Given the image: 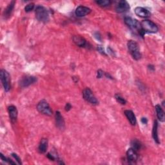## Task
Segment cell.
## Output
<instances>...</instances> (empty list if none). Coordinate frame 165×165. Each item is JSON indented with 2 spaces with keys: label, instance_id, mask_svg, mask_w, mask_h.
I'll use <instances>...</instances> for the list:
<instances>
[{
  "label": "cell",
  "instance_id": "1",
  "mask_svg": "<svg viewBox=\"0 0 165 165\" xmlns=\"http://www.w3.org/2000/svg\"><path fill=\"white\" fill-rule=\"evenodd\" d=\"M125 23L131 30H133L136 32H138L141 36H144L145 34L141 29V23L137 19L130 17H126L125 18Z\"/></svg>",
  "mask_w": 165,
  "mask_h": 165
},
{
  "label": "cell",
  "instance_id": "2",
  "mask_svg": "<svg viewBox=\"0 0 165 165\" xmlns=\"http://www.w3.org/2000/svg\"><path fill=\"white\" fill-rule=\"evenodd\" d=\"M127 46L128 50L132 58L135 60H139L141 58V54L139 48L138 44L134 41L130 40L128 42Z\"/></svg>",
  "mask_w": 165,
  "mask_h": 165
},
{
  "label": "cell",
  "instance_id": "3",
  "mask_svg": "<svg viewBox=\"0 0 165 165\" xmlns=\"http://www.w3.org/2000/svg\"><path fill=\"white\" fill-rule=\"evenodd\" d=\"M36 17L39 21L47 23L49 21V14L48 10L43 6H38L36 8Z\"/></svg>",
  "mask_w": 165,
  "mask_h": 165
},
{
  "label": "cell",
  "instance_id": "4",
  "mask_svg": "<svg viewBox=\"0 0 165 165\" xmlns=\"http://www.w3.org/2000/svg\"><path fill=\"white\" fill-rule=\"evenodd\" d=\"M141 27L144 34L145 33H156L159 30L157 25L150 20L142 21L141 23Z\"/></svg>",
  "mask_w": 165,
  "mask_h": 165
},
{
  "label": "cell",
  "instance_id": "5",
  "mask_svg": "<svg viewBox=\"0 0 165 165\" xmlns=\"http://www.w3.org/2000/svg\"><path fill=\"white\" fill-rule=\"evenodd\" d=\"M0 79H1L3 86L5 92H8L10 89V77L9 74L5 70L0 71Z\"/></svg>",
  "mask_w": 165,
  "mask_h": 165
},
{
  "label": "cell",
  "instance_id": "6",
  "mask_svg": "<svg viewBox=\"0 0 165 165\" xmlns=\"http://www.w3.org/2000/svg\"><path fill=\"white\" fill-rule=\"evenodd\" d=\"M37 109L40 113L43 114H45L49 116L52 115V111L50 108V106H49L47 101L44 100L39 102L37 105Z\"/></svg>",
  "mask_w": 165,
  "mask_h": 165
},
{
  "label": "cell",
  "instance_id": "7",
  "mask_svg": "<svg viewBox=\"0 0 165 165\" xmlns=\"http://www.w3.org/2000/svg\"><path fill=\"white\" fill-rule=\"evenodd\" d=\"M83 96L85 99V100H86L87 102H89L94 105H97L98 101L97 99L94 96L92 91L90 89H89V88H86V89L83 90Z\"/></svg>",
  "mask_w": 165,
  "mask_h": 165
},
{
  "label": "cell",
  "instance_id": "8",
  "mask_svg": "<svg viewBox=\"0 0 165 165\" xmlns=\"http://www.w3.org/2000/svg\"><path fill=\"white\" fill-rule=\"evenodd\" d=\"M36 81L37 79L35 78V77L27 75L23 77V78L19 81V85L21 88H25L33 83H34Z\"/></svg>",
  "mask_w": 165,
  "mask_h": 165
},
{
  "label": "cell",
  "instance_id": "9",
  "mask_svg": "<svg viewBox=\"0 0 165 165\" xmlns=\"http://www.w3.org/2000/svg\"><path fill=\"white\" fill-rule=\"evenodd\" d=\"M130 9V5L125 0L120 1L116 7V10L117 13H125Z\"/></svg>",
  "mask_w": 165,
  "mask_h": 165
},
{
  "label": "cell",
  "instance_id": "10",
  "mask_svg": "<svg viewBox=\"0 0 165 165\" xmlns=\"http://www.w3.org/2000/svg\"><path fill=\"white\" fill-rule=\"evenodd\" d=\"M134 12L137 16L142 18H149L151 16V13L150 11L143 7H136L135 8Z\"/></svg>",
  "mask_w": 165,
  "mask_h": 165
},
{
  "label": "cell",
  "instance_id": "11",
  "mask_svg": "<svg viewBox=\"0 0 165 165\" xmlns=\"http://www.w3.org/2000/svg\"><path fill=\"white\" fill-rule=\"evenodd\" d=\"M91 13V9L84 6H79L75 9V15L78 17H83Z\"/></svg>",
  "mask_w": 165,
  "mask_h": 165
},
{
  "label": "cell",
  "instance_id": "12",
  "mask_svg": "<svg viewBox=\"0 0 165 165\" xmlns=\"http://www.w3.org/2000/svg\"><path fill=\"white\" fill-rule=\"evenodd\" d=\"M8 111L9 114V117L13 123H15L18 118V111L16 106L11 105L8 107Z\"/></svg>",
  "mask_w": 165,
  "mask_h": 165
},
{
  "label": "cell",
  "instance_id": "13",
  "mask_svg": "<svg viewBox=\"0 0 165 165\" xmlns=\"http://www.w3.org/2000/svg\"><path fill=\"white\" fill-rule=\"evenodd\" d=\"M55 119H56V124L57 127L63 130L65 128V124H64V121L63 119V117H62L61 113L59 111H57L56 112V115H55Z\"/></svg>",
  "mask_w": 165,
  "mask_h": 165
},
{
  "label": "cell",
  "instance_id": "14",
  "mask_svg": "<svg viewBox=\"0 0 165 165\" xmlns=\"http://www.w3.org/2000/svg\"><path fill=\"white\" fill-rule=\"evenodd\" d=\"M126 156L127 159L129 161L134 162L137 161L138 159V155L137 153V151L134 150L132 148H129L126 152Z\"/></svg>",
  "mask_w": 165,
  "mask_h": 165
},
{
  "label": "cell",
  "instance_id": "15",
  "mask_svg": "<svg viewBox=\"0 0 165 165\" xmlns=\"http://www.w3.org/2000/svg\"><path fill=\"white\" fill-rule=\"evenodd\" d=\"M73 41L75 43V45L80 47H86L89 45L86 41L80 36H74L73 37Z\"/></svg>",
  "mask_w": 165,
  "mask_h": 165
},
{
  "label": "cell",
  "instance_id": "16",
  "mask_svg": "<svg viewBox=\"0 0 165 165\" xmlns=\"http://www.w3.org/2000/svg\"><path fill=\"white\" fill-rule=\"evenodd\" d=\"M125 114L126 117H127L128 120L129 121L130 124L133 126L136 125L137 123V121H136V116L134 115V112L131 111H130V110H126V111H125Z\"/></svg>",
  "mask_w": 165,
  "mask_h": 165
},
{
  "label": "cell",
  "instance_id": "17",
  "mask_svg": "<svg viewBox=\"0 0 165 165\" xmlns=\"http://www.w3.org/2000/svg\"><path fill=\"white\" fill-rule=\"evenodd\" d=\"M48 148V140L47 139H42L38 147V150L41 153H44L47 152Z\"/></svg>",
  "mask_w": 165,
  "mask_h": 165
},
{
  "label": "cell",
  "instance_id": "18",
  "mask_svg": "<svg viewBox=\"0 0 165 165\" xmlns=\"http://www.w3.org/2000/svg\"><path fill=\"white\" fill-rule=\"evenodd\" d=\"M156 111L157 113V116L158 119L161 122H164L165 120V117H164V112L163 111L162 108L161 106L159 105H157L156 106Z\"/></svg>",
  "mask_w": 165,
  "mask_h": 165
},
{
  "label": "cell",
  "instance_id": "19",
  "mask_svg": "<svg viewBox=\"0 0 165 165\" xmlns=\"http://www.w3.org/2000/svg\"><path fill=\"white\" fill-rule=\"evenodd\" d=\"M14 5H15V2H12L8 5V7L6 8V9L4 11L5 18H8L10 16L11 14H12L13 11L14 10Z\"/></svg>",
  "mask_w": 165,
  "mask_h": 165
},
{
  "label": "cell",
  "instance_id": "20",
  "mask_svg": "<svg viewBox=\"0 0 165 165\" xmlns=\"http://www.w3.org/2000/svg\"><path fill=\"white\" fill-rule=\"evenodd\" d=\"M157 126H158L157 122L156 121H155L154 125H153V130H152V136H153V139H154V141L157 142V143L159 144V137L157 134Z\"/></svg>",
  "mask_w": 165,
  "mask_h": 165
},
{
  "label": "cell",
  "instance_id": "21",
  "mask_svg": "<svg viewBox=\"0 0 165 165\" xmlns=\"http://www.w3.org/2000/svg\"><path fill=\"white\" fill-rule=\"evenodd\" d=\"M95 3L102 7H108L111 5L112 2L110 0H99V1H96Z\"/></svg>",
  "mask_w": 165,
  "mask_h": 165
},
{
  "label": "cell",
  "instance_id": "22",
  "mask_svg": "<svg viewBox=\"0 0 165 165\" xmlns=\"http://www.w3.org/2000/svg\"><path fill=\"white\" fill-rule=\"evenodd\" d=\"M131 148H132L134 150H135L136 151H137V150H140L141 148V142L139 141L136 140V139H134V140H133L132 141H131Z\"/></svg>",
  "mask_w": 165,
  "mask_h": 165
},
{
  "label": "cell",
  "instance_id": "23",
  "mask_svg": "<svg viewBox=\"0 0 165 165\" xmlns=\"http://www.w3.org/2000/svg\"><path fill=\"white\" fill-rule=\"evenodd\" d=\"M115 97L116 99V100L118 103L121 105H125L126 103V101L125 100V99L119 94H116Z\"/></svg>",
  "mask_w": 165,
  "mask_h": 165
},
{
  "label": "cell",
  "instance_id": "24",
  "mask_svg": "<svg viewBox=\"0 0 165 165\" xmlns=\"http://www.w3.org/2000/svg\"><path fill=\"white\" fill-rule=\"evenodd\" d=\"M34 8V3H30L28 4L25 7V10L26 13H29L30 11H32Z\"/></svg>",
  "mask_w": 165,
  "mask_h": 165
},
{
  "label": "cell",
  "instance_id": "25",
  "mask_svg": "<svg viewBox=\"0 0 165 165\" xmlns=\"http://www.w3.org/2000/svg\"><path fill=\"white\" fill-rule=\"evenodd\" d=\"M12 156H13V157L16 160V161L18 162V163L19 164H21V159L19 158V157L17 155V154H16V153H13V154H12Z\"/></svg>",
  "mask_w": 165,
  "mask_h": 165
},
{
  "label": "cell",
  "instance_id": "26",
  "mask_svg": "<svg viewBox=\"0 0 165 165\" xmlns=\"http://www.w3.org/2000/svg\"><path fill=\"white\" fill-rule=\"evenodd\" d=\"M103 75V72L101 70H98L97 72V78H101Z\"/></svg>",
  "mask_w": 165,
  "mask_h": 165
},
{
  "label": "cell",
  "instance_id": "27",
  "mask_svg": "<svg viewBox=\"0 0 165 165\" xmlns=\"http://www.w3.org/2000/svg\"><path fill=\"white\" fill-rule=\"evenodd\" d=\"M97 50H98L99 52H100L101 54H104V55H106V54H105V51H104L103 48L101 47V46H99V47H97Z\"/></svg>",
  "mask_w": 165,
  "mask_h": 165
},
{
  "label": "cell",
  "instance_id": "28",
  "mask_svg": "<svg viewBox=\"0 0 165 165\" xmlns=\"http://www.w3.org/2000/svg\"><path fill=\"white\" fill-rule=\"evenodd\" d=\"M71 108H72L71 105L70 103H67V105H66V106H65V111H69L71 109Z\"/></svg>",
  "mask_w": 165,
  "mask_h": 165
},
{
  "label": "cell",
  "instance_id": "29",
  "mask_svg": "<svg viewBox=\"0 0 165 165\" xmlns=\"http://www.w3.org/2000/svg\"><path fill=\"white\" fill-rule=\"evenodd\" d=\"M141 122L142 123V124H147V122H148V121L147 119V118H145V117H142L141 119Z\"/></svg>",
  "mask_w": 165,
  "mask_h": 165
},
{
  "label": "cell",
  "instance_id": "30",
  "mask_svg": "<svg viewBox=\"0 0 165 165\" xmlns=\"http://www.w3.org/2000/svg\"><path fill=\"white\" fill-rule=\"evenodd\" d=\"M47 157L50 159V160H52V161H54V159H55V158H54V157L53 156V155H52V154H50V153H48V155H47Z\"/></svg>",
  "mask_w": 165,
  "mask_h": 165
}]
</instances>
